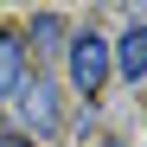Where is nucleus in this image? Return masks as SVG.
I'll return each mask as SVG.
<instances>
[{
	"mask_svg": "<svg viewBox=\"0 0 147 147\" xmlns=\"http://www.w3.org/2000/svg\"><path fill=\"white\" fill-rule=\"evenodd\" d=\"M96 147H121V141H96Z\"/></svg>",
	"mask_w": 147,
	"mask_h": 147,
	"instance_id": "7",
	"label": "nucleus"
},
{
	"mask_svg": "<svg viewBox=\"0 0 147 147\" xmlns=\"http://www.w3.org/2000/svg\"><path fill=\"white\" fill-rule=\"evenodd\" d=\"M115 70H121L128 83H134V77H147V19L121 32V45H115Z\"/></svg>",
	"mask_w": 147,
	"mask_h": 147,
	"instance_id": "4",
	"label": "nucleus"
},
{
	"mask_svg": "<svg viewBox=\"0 0 147 147\" xmlns=\"http://www.w3.org/2000/svg\"><path fill=\"white\" fill-rule=\"evenodd\" d=\"M58 121H64V109H58V83L51 77L19 83V134H51Z\"/></svg>",
	"mask_w": 147,
	"mask_h": 147,
	"instance_id": "2",
	"label": "nucleus"
},
{
	"mask_svg": "<svg viewBox=\"0 0 147 147\" xmlns=\"http://www.w3.org/2000/svg\"><path fill=\"white\" fill-rule=\"evenodd\" d=\"M115 70V51H109V38H96V32H77L70 38V83H77L83 96L102 90V77Z\"/></svg>",
	"mask_w": 147,
	"mask_h": 147,
	"instance_id": "1",
	"label": "nucleus"
},
{
	"mask_svg": "<svg viewBox=\"0 0 147 147\" xmlns=\"http://www.w3.org/2000/svg\"><path fill=\"white\" fill-rule=\"evenodd\" d=\"M32 45H38V51H58V45H64V19L58 13H38L32 19Z\"/></svg>",
	"mask_w": 147,
	"mask_h": 147,
	"instance_id": "5",
	"label": "nucleus"
},
{
	"mask_svg": "<svg viewBox=\"0 0 147 147\" xmlns=\"http://www.w3.org/2000/svg\"><path fill=\"white\" fill-rule=\"evenodd\" d=\"M19 83H26V38L0 26V96H19Z\"/></svg>",
	"mask_w": 147,
	"mask_h": 147,
	"instance_id": "3",
	"label": "nucleus"
},
{
	"mask_svg": "<svg viewBox=\"0 0 147 147\" xmlns=\"http://www.w3.org/2000/svg\"><path fill=\"white\" fill-rule=\"evenodd\" d=\"M0 147H32V134H19V128H7V121H0Z\"/></svg>",
	"mask_w": 147,
	"mask_h": 147,
	"instance_id": "6",
	"label": "nucleus"
}]
</instances>
